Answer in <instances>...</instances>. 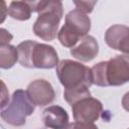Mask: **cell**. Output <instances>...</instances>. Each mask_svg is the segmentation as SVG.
Masks as SVG:
<instances>
[{"mask_svg":"<svg viewBox=\"0 0 129 129\" xmlns=\"http://www.w3.org/2000/svg\"><path fill=\"white\" fill-rule=\"evenodd\" d=\"M64 129H98L97 125L89 122H73L69 123Z\"/></svg>","mask_w":129,"mask_h":129,"instance_id":"9a60e30c","label":"cell"},{"mask_svg":"<svg viewBox=\"0 0 129 129\" xmlns=\"http://www.w3.org/2000/svg\"><path fill=\"white\" fill-rule=\"evenodd\" d=\"M2 84V98H1V109L5 108L7 104L9 103V93L5 87L4 82H1Z\"/></svg>","mask_w":129,"mask_h":129,"instance_id":"e0dca14e","label":"cell"},{"mask_svg":"<svg viewBox=\"0 0 129 129\" xmlns=\"http://www.w3.org/2000/svg\"><path fill=\"white\" fill-rule=\"evenodd\" d=\"M96 3L97 1H74V4L76 5V9H79L86 14L91 13L93 11Z\"/></svg>","mask_w":129,"mask_h":129,"instance_id":"5bb4252c","label":"cell"},{"mask_svg":"<svg viewBox=\"0 0 129 129\" xmlns=\"http://www.w3.org/2000/svg\"><path fill=\"white\" fill-rule=\"evenodd\" d=\"M122 107L124 110L129 112V92H127L122 98Z\"/></svg>","mask_w":129,"mask_h":129,"instance_id":"ac0fdd59","label":"cell"},{"mask_svg":"<svg viewBox=\"0 0 129 129\" xmlns=\"http://www.w3.org/2000/svg\"><path fill=\"white\" fill-rule=\"evenodd\" d=\"M42 121L47 128L64 129L69 124V115L62 107L52 105L43 110Z\"/></svg>","mask_w":129,"mask_h":129,"instance_id":"8fae6325","label":"cell"},{"mask_svg":"<svg viewBox=\"0 0 129 129\" xmlns=\"http://www.w3.org/2000/svg\"><path fill=\"white\" fill-rule=\"evenodd\" d=\"M1 6H0V10H1V23L4 21L5 16L8 14V8H6V4L4 1H1Z\"/></svg>","mask_w":129,"mask_h":129,"instance_id":"d6986e66","label":"cell"},{"mask_svg":"<svg viewBox=\"0 0 129 129\" xmlns=\"http://www.w3.org/2000/svg\"><path fill=\"white\" fill-rule=\"evenodd\" d=\"M36 1H12L8 7V15L16 20L25 21L35 12Z\"/></svg>","mask_w":129,"mask_h":129,"instance_id":"7c38bea8","label":"cell"},{"mask_svg":"<svg viewBox=\"0 0 129 129\" xmlns=\"http://www.w3.org/2000/svg\"><path fill=\"white\" fill-rule=\"evenodd\" d=\"M35 12L38 16L33 24L34 34L42 40L51 41L58 33V25L62 17V3L60 1H36Z\"/></svg>","mask_w":129,"mask_h":129,"instance_id":"3957f363","label":"cell"},{"mask_svg":"<svg viewBox=\"0 0 129 129\" xmlns=\"http://www.w3.org/2000/svg\"><path fill=\"white\" fill-rule=\"evenodd\" d=\"M72 111L75 121L94 123L100 118L103 104L98 99L88 96L75 102L72 105Z\"/></svg>","mask_w":129,"mask_h":129,"instance_id":"52a82bcc","label":"cell"},{"mask_svg":"<svg viewBox=\"0 0 129 129\" xmlns=\"http://www.w3.org/2000/svg\"><path fill=\"white\" fill-rule=\"evenodd\" d=\"M18 61L17 47L11 44L0 46V68L7 70L12 68Z\"/></svg>","mask_w":129,"mask_h":129,"instance_id":"4fadbf2b","label":"cell"},{"mask_svg":"<svg viewBox=\"0 0 129 129\" xmlns=\"http://www.w3.org/2000/svg\"><path fill=\"white\" fill-rule=\"evenodd\" d=\"M71 54L84 62L93 60L99 53V44L96 38L92 35L84 36L76 46L71 48Z\"/></svg>","mask_w":129,"mask_h":129,"instance_id":"30bf717a","label":"cell"},{"mask_svg":"<svg viewBox=\"0 0 129 129\" xmlns=\"http://www.w3.org/2000/svg\"><path fill=\"white\" fill-rule=\"evenodd\" d=\"M26 93L30 101L35 106L39 107L49 105L55 98V93L51 84L48 81L42 79L32 81L27 86Z\"/></svg>","mask_w":129,"mask_h":129,"instance_id":"ba28073f","label":"cell"},{"mask_svg":"<svg viewBox=\"0 0 129 129\" xmlns=\"http://www.w3.org/2000/svg\"><path fill=\"white\" fill-rule=\"evenodd\" d=\"M12 38H13V36L8 30H6L4 28L0 29V46L9 44V42L12 40Z\"/></svg>","mask_w":129,"mask_h":129,"instance_id":"2e32d148","label":"cell"},{"mask_svg":"<svg viewBox=\"0 0 129 129\" xmlns=\"http://www.w3.org/2000/svg\"><path fill=\"white\" fill-rule=\"evenodd\" d=\"M108 46L129 55V27L122 24L110 26L104 35Z\"/></svg>","mask_w":129,"mask_h":129,"instance_id":"9c48e42d","label":"cell"},{"mask_svg":"<svg viewBox=\"0 0 129 129\" xmlns=\"http://www.w3.org/2000/svg\"><path fill=\"white\" fill-rule=\"evenodd\" d=\"M91 30V19L88 14L74 9L66 15L64 24L57 33L61 45L73 48Z\"/></svg>","mask_w":129,"mask_h":129,"instance_id":"5b68a950","label":"cell"},{"mask_svg":"<svg viewBox=\"0 0 129 129\" xmlns=\"http://www.w3.org/2000/svg\"><path fill=\"white\" fill-rule=\"evenodd\" d=\"M92 69L93 85L118 87L129 82V55L118 54L106 61L96 63Z\"/></svg>","mask_w":129,"mask_h":129,"instance_id":"6da1fadb","label":"cell"},{"mask_svg":"<svg viewBox=\"0 0 129 129\" xmlns=\"http://www.w3.org/2000/svg\"><path fill=\"white\" fill-rule=\"evenodd\" d=\"M18 61L28 69L56 68L58 55L52 45L39 43L34 40H24L17 45Z\"/></svg>","mask_w":129,"mask_h":129,"instance_id":"7a4b0ae2","label":"cell"},{"mask_svg":"<svg viewBox=\"0 0 129 129\" xmlns=\"http://www.w3.org/2000/svg\"><path fill=\"white\" fill-rule=\"evenodd\" d=\"M34 106L26 91L18 89L13 92L7 106L1 109V118L12 126H22L26 122V117L34 112Z\"/></svg>","mask_w":129,"mask_h":129,"instance_id":"8992f818","label":"cell"},{"mask_svg":"<svg viewBox=\"0 0 129 129\" xmlns=\"http://www.w3.org/2000/svg\"><path fill=\"white\" fill-rule=\"evenodd\" d=\"M55 72L64 90L90 88L93 85L92 69L79 61L62 59L57 63Z\"/></svg>","mask_w":129,"mask_h":129,"instance_id":"277c9868","label":"cell"},{"mask_svg":"<svg viewBox=\"0 0 129 129\" xmlns=\"http://www.w3.org/2000/svg\"><path fill=\"white\" fill-rule=\"evenodd\" d=\"M128 129H129V128H128Z\"/></svg>","mask_w":129,"mask_h":129,"instance_id":"ffe728a7","label":"cell"}]
</instances>
